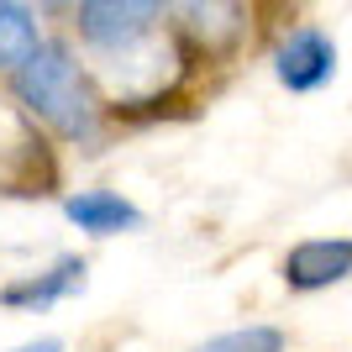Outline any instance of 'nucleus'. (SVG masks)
I'll list each match as a JSON object with an SVG mask.
<instances>
[{
  "mask_svg": "<svg viewBox=\"0 0 352 352\" xmlns=\"http://www.w3.org/2000/svg\"><path fill=\"white\" fill-rule=\"evenodd\" d=\"M11 74H16V100L43 126H53L63 142H89L100 132V100L63 43H37Z\"/></svg>",
  "mask_w": 352,
  "mask_h": 352,
  "instance_id": "nucleus-1",
  "label": "nucleus"
},
{
  "mask_svg": "<svg viewBox=\"0 0 352 352\" xmlns=\"http://www.w3.org/2000/svg\"><path fill=\"white\" fill-rule=\"evenodd\" d=\"M163 11H168V0H85L79 6V32L100 53H126L142 37H153Z\"/></svg>",
  "mask_w": 352,
  "mask_h": 352,
  "instance_id": "nucleus-2",
  "label": "nucleus"
},
{
  "mask_svg": "<svg viewBox=\"0 0 352 352\" xmlns=\"http://www.w3.org/2000/svg\"><path fill=\"white\" fill-rule=\"evenodd\" d=\"M274 74H279V85L294 89V95H310V89H321L331 74H337V43L316 27H300L289 32L274 53Z\"/></svg>",
  "mask_w": 352,
  "mask_h": 352,
  "instance_id": "nucleus-3",
  "label": "nucleus"
},
{
  "mask_svg": "<svg viewBox=\"0 0 352 352\" xmlns=\"http://www.w3.org/2000/svg\"><path fill=\"white\" fill-rule=\"evenodd\" d=\"M352 274V242L347 236H321V242H300L284 258V284L289 289H331Z\"/></svg>",
  "mask_w": 352,
  "mask_h": 352,
  "instance_id": "nucleus-4",
  "label": "nucleus"
},
{
  "mask_svg": "<svg viewBox=\"0 0 352 352\" xmlns=\"http://www.w3.org/2000/svg\"><path fill=\"white\" fill-rule=\"evenodd\" d=\"M63 216L89 236H116V232H137V226H142V210H137L132 200L111 195V190L69 195V200H63Z\"/></svg>",
  "mask_w": 352,
  "mask_h": 352,
  "instance_id": "nucleus-5",
  "label": "nucleus"
},
{
  "mask_svg": "<svg viewBox=\"0 0 352 352\" xmlns=\"http://www.w3.org/2000/svg\"><path fill=\"white\" fill-rule=\"evenodd\" d=\"M74 289H85V258H58L47 274H32V279H21V284H6V289H0V305H11V310H43V305L69 300Z\"/></svg>",
  "mask_w": 352,
  "mask_h": 352,
  "instance_id": "nucleus-6",
  "label": "nucleus"
},
{
  "mask_svg": "<svg viewBox=\"0 0 352 352\" xmlns=\"http://www.w3.org/2000/svg\"><path fill=\"white\" fill-rule=\"evenodd\" d=\"M37 47V16L21 0H0V69H16Z\"/></svg>",
  "mask_w": 352,
  "mask_h": 352,
  "instance_id": "nucleus-7",
  "label": "nucleus"
},
{
  "mask_svg": "<svg viewBox=\"0 0 352 352\" xmlns=\"http://www.w3.org/2000/svg\"><path fill=\"white\" fill-rule=\"evenodd\" d=\"M195 352H284V331L279 326H236V331L200 342Z\"/></svg>",
  "mask_w": 352,
  "mask_h": 352,
  "instance_id": "nucleus-8",
  "label": "nucleus"
},
{
  "mask_svg": "<svg viewBox=\"0 0 352 352\" xmlns=\"http://www.w3.org/2000/svg\"><path fill=\"white\" fill-rule=\"evenodd\" d=\"M21 6H27L32 16H37V11H43V16H69V11H79L85 0H21Z\"/></svg>",
  "mask_w": 352,
  "mask_h": 352,
  "instance_id": "nucleus-9",
  "label": "nucleus"
},
{
  "mask_svg": "<svg viewBox=\"0 0 352 352\" xmlns=\"http://www.w3.org/2000/svg\"><path fill=\"white\" fill-rule=\"evenodd\" d=\"M16 352H63V342L58 337H37V342H21Z\"/></svg>",
  "mask_w": 352,
  "mask_h": 352,
  "instance_id": "nucleus-10",
  "label": "nucleus"
}]
</instances>
